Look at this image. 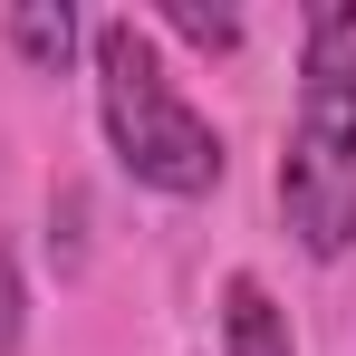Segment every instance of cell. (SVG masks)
Here are the masks:
<instances>
[{"mask_svg": "<svg viewBox=\"0 0 356 356\" xmlns=\"http://www.w3.org/2000/svg\"><path fill=\"white\" fill-rule=\"evenodd\" d=\"M87 67H97V125H106V154L125 164V183H145L164 202L222 193L232 145L174 87V67H164V49H154L145 19H97L87 29Z\"/></svg>", "mask_w": 356, "mask_h": 356, "instance_id": "cell-1", "label": "cell"}, {"mask_svg": "<svg viewBox=\"0 0 356 356\" xmlns=\"http://www.w3.org/2000/svg\"><path fill=\"white\" fill-rule=\"evenodd\" d=\"M280 222L308 260L356 250V87H337V77H298L289 154H280Z\"/></svg>", "mask_w": 356, "mask_h": 356, "instance_id": "cell-2", "label": "cell"}, {"mask_svg": "<svg viewBox=\"0 0 356 356\" xmlns=\"http://www.w3.org/2000/svg\"><path fill=\"white\" fill-rule=\"evenodd\" d=\"M222 356H298L289 308L270 298V280H250V270L222 280Z\"/></svg>", "mask_w": 356, "mask_h": 356, "instance_id": "cell-3", "label": "cell"}, {"mask_svg": "<svg viewBox=\"0 0 356 356\" xmlns=\"http://www.w3.org/2000/svg\"><path fill=\"white\" fill-rule=\"evenodd\" d=\"M0 39H10V58L29 67V77H67V58H77V10L67 0H10V19H0Z\"/></svg>", "mask_w": 356, "mask_h": 356, "instance_id": "cell-4", "label": "cell"}, {"mask_svg": "<svg viewBox=\"0 0 356 356\" xmlns=\"http://www.w3.org/2000/svg\"><path fill=\"white\" fill-rule=\"evenodd\" d=\"M298 58H308V77L356 87V0H318V10L298 19Z\"/></svg>", "mask_w": 356, "mask_h": 356, "instance_id": "cell-5", "label": "cell"}, {"mask_svg": "<svg viewBox=\"0 0 356 356\" xmlns=\"http://www.w3.org/2000/svg\"><path fill=\"white\" fill-rule=\"evenodd\" d=\"M49 260H58V280L87 260V193H77V183L49 193Z\"/></svg>", "mask_w": 356, "mask_h": 356, "instance_id": "cell-6", "label": "cell"}, {"mask_svg": "<svg viewBox=\"0 0 356 356\" xmlns=\"http://www.w3.org/2000/svg\"><path fill=\"white\" fill-rule=\"evenodd\" d=\"M164 19H174L193 49H212V58H222V49H241V10H202V0H174Z\"/></svg>", "mask_w": 356, "mask_h": 356, "instance_id": "cell-7", "label": "cell"}, {"mask_svg": "<svg viewBox=\"0 0 356 356\" xmlns=\"http://www.w3.org/2000/svg\"><path fill=\"white\" fill-rule=\"evenodd\" d=\"M19 327H29V298H19V260L0 241V356H19Z\"/></svg>", "mask_w": 356, "mask_h": 356, "instance_id": "cell-8", "label": "cell"}]
</instances>
